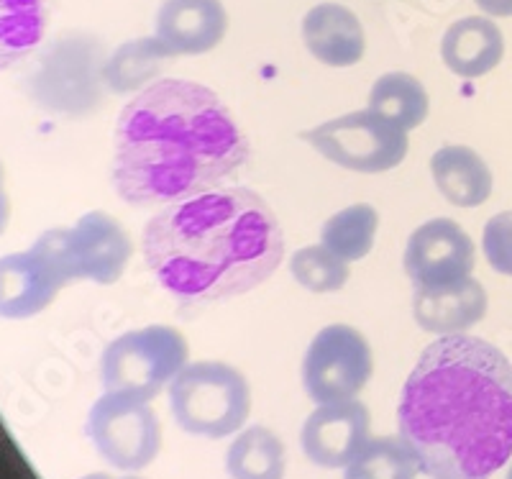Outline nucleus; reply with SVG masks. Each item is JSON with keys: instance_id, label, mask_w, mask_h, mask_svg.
Wrapping results in <instances>:
<instances>
[{"instance_id": "obj_10", "label": "nucleus", "mask_w": 512, "mask_h": 479, "mask_svg": "<svg viewBox=\"0 0 512 479\" xmlns=\"http://www.w3.org/2000/svg\"><path fill=\"white\" fill-rule=\"evenodd\" d=\"M372 415L359 400H338L323 403L308 415L300 433L305 456L315 467L341 469L349 467L369 441Z\"/></svg>"}, {"instance_id": "obj_30", "label": "nucleus", "mask_w": 512, "mask_h": 479, "mask_svg": "<svg viewBox=\"0 0 512 479\" xmlns=\"http://www.w3.org/2000/svg\"><path fill=\"white\" fill-rule=\"evenodd\" d=\"M505 479H512V467L507 469V477H505Z\"/></svg>"}, {"instance_id": "obj_9", "label": "nucleus", "mask_w": 512, "mask_h": 479, "mask_svg": "<svg viewBox=\"0 0 512 479\" xmlns=\"http://www.w3.org/2000/svg\"><path fill=\"white\" fill-rule=\"evenodd\" d=\"M402 264L415 290H441L472 277L477 252L472 236L459 223L431 218L410 234Z\"/></svg>"}, {"instance_id": "obj_17", "label": "nucleus", "mask_w": 512, "mask_h": 479, "mask_svg": "<svg viewBox=\"0 0 512 479\" xmlns=\"http://www.w3.org/2000/svg\"><path fill=\"white\" fill-rule=\"evenodd\" d=\"M438 193L456 208H477L492 195V170L479 152L464 144H448L431 157Z\"/></svg>"}, {"instance_id": "obj_29", "label": "nucleus", "mask_w": 512, "mask_h": 479, "mask_svg": "<svg viewBox=\"0 0 512 479\" xmlns=\"http://www.w3.org/2000/svg\"><path fill=\"white\" fill-rule=\"evenodd\" d=\"M82 479H113V477H108V474H88V477H82Z\"/></svg>"}, {"instance_id": "obj_6", "label": "nucleus", "mask_w": 512, "mask_h": 479, "mask_svg": "<svg viewBox=\"0 0 512 479\" xmlns=\"http://www.w3.org/2000/svg\"><path fill=\"white\" fill-rule=\"evenodd\" d=\"M303 141L331 164L361 175L395 170L405 162L410 149L408 131L397 129L395 123L384 121L369 108L303 131Z\"/></svg>"}, {"instance_id": "obj_27", "label": "nucleus", "mask_w": 512, "mask_h": 479, "mask_svg": "<svg viewBox=\"0 0 512 479\" xmlns=\"http://www.w3.org/2000/svg\"><path fill=\"white\" fill-rule=\"evenodd\" d=\"M482 13L495 18H510L512 16V0H474Z\"/></svg>"}, {"instance_id": "obj_14", "label": "nucleus", "mask_w": 512, "mask_h": 479, "mask_svg": "<svg viewBox=\"0 0 512 479\" xmlns=\"http://www.w3.org/2000/svg\"><path fill=\"white\" fill-rule=\"evenodd\" d=\"M75 246L82 277L98 285H113L123 277L134 246L126 228L105 211H90L77 221Z\"/></svg>"}, {"instance_id": "obj_12", "label": "nucleus", "mask_w": 512, "mask_h": 479, "mask_svg": "<svg viewBox=\"0 0 512 479\" xmlns=\"http://www.w3.org/2000/svg\"><path fill=\"white\" fill-rule=\"evenodd\" d=\"M62 282L36 252H18L0 259V318L24 321L54 303Z\"/></svg>"}, {"instance_id": "obj_25", "label": "nucleus", "mask_w": 512, "mask_h": 479, "mask_svg": "<svg viewBox=\"0 0 512 479\" xmlns=\"http://www.w3.org/2000/svg\"><path fill=\"white\" fill-rule=\"evenodd\" d=\"M31 252L39 254L49 269L54 272L59 282L70 285V282L85 280L82 277L80 259H77V246H75V231L72 228H49L36 239L31 246Z\"/></svg>"}, {"instance_id": "obj_21", "label": "nucleus", "mask_w": 512, "mask_h": 479, "mask_svg": "<svg viewBox=\"0 0 512 479\" xmlns=\"http://www.w3.org/2000/svg\"><path fill=\"white\" fill-rule=\"evenodd\" d=\"M47 31L44 0H0V72L29 57Z\"/></svg>"}, {"instance_id": "obj_26", "label": "nucleus", "mask_w": 512, "mask_h": 479, "mask_svg": "<svg viewBox=\"0 0 512 479\" xmlns=\"http://www.w3.org/2000/svg\"><path fill=\"white\" fill-rule=\"evenodd\" d=\"M482 249L489 267L500 275L512 277V211L492 216L484 226Z\"/></svg>"}, {"instance_id": "obj_23", "label": "nucleus", "mask_w": 512, "mask_h": 479, "mask_svg": "<svg viewBox=\"0 0 512 479\" xmlns=\"http://www.w3.org/2000/svg\"><path fill=\"white\" fill-rule=\"evenodd\" d=\"M420 464L400 436L369 439L351 459L344 479H418Z\"/></svg>"}, {"instance_id": "obj_4", "label": "nucleus", "mask_w": 512, "mask_h": 479, "mask_svg": "<svg viewBox=\"0 0 512 479\" xmlns=\"http://www.w3.org/2000/svg\"><path fill=\"white\" fill-rule=\"evenodd\" d=\"M169 413L190 436L226 439L244 428L251 413L249 380L226 362H187L169 382Z\"/></svg>"}, {"instance_id": "obj_3", "label": "nucleus", "mask_w": 512, "mask_h": 479, "mask_svg": "<svg viewBox=\"0 0 512 479\" xmlns=\"http://www.w3.org/2000/svg\"><path fill=\"white\" fill-rule=\"evenodd\" d=\"M146 267L180 305L203 308L251 293L285 259V231L249 187H218L164 205L141 236Z\"/></svg>"}, {"instance_id": "obj_15", "label": "nucleus", "mask_w": 512, "mask_h": 479, "mask_svg": "<svg viewBox=\"0 0 512 479\" xmlns=\"http://www.w3.org/2000/svg\"><path fill=\"white\" fill-rule=\"evenodd\" d=\"M308 52L326 67H354L367 52V36L356 13L338 3H320L303 18Z\"/></svg>"}, {"instance_id": "obj_24", "label": "nucleus", "mask_w": 512, "mask_h": 479, "mask_svg": "<svg viewBox=\"0 0 512 479\" xmlns=\"http://www.w3.org/2000/svg\"><path fill=\"white\" fill-rule=\"evenodd\" d=\"M290 275L297 285L310 290V293L326 295L344 290L351 277V269L349 262L338 259L323 244H313L292 254Z\"/></svg>"}, {"instance_id": "obj_11", "label": "nucleus", "mask_w": 512, "mask_h": 479, "mask_svg": "<svg viewBox=\"0 0 512 479\" xmlns=\"http://www.w3.org/2000/svg\"><path fill=\"white\" fill-rule=\"evenodd\" d=\"M228 31L221 0H164L157 11V39L175 57H198L216 49Z\"/></svg>"}, {"instance_id": "obj_19", "label": "nucleus", "mask_w": 512, "mask_h": 479, "mask_svg": "<svg viewBox=\"0 0 512 479\" xmlns=\"http://www.w3.org/2000/svg\"><path fill=\"white\" fill-rule=\"evenodd\" d=\"M285 469V444L267 426L244 428L226 451V472L231 479H285Z\"/></svg>"}, {"instance_id": "obj_28", "label": "nucleus", "mask_w": 512, "mask_h": 479, "mask_svg": "<svg viewBox=\"0 0 512 479\" xmlns=\"http://www.w3.org/2000/svg\"><path fill=\"white\" fill-rule=\"evenodd\" d=\"M8 218H11V203H8L6 190H3V164H0V234L6 231Z\"/></svg>"}, {"instance_id": "obj_8", "label": "nucleus", "mask_w": 512, "mask_h": 479, "mask_svg": "<svg viewBox=\"0 0 512 479\" xmlns=\"http://www.w3.org/2000/svg\"><path fill=\"white\" fill-rule=\"evenodd\" d=\"M374 359L367 336L346 323L320 328L303 359V387L315 405L354 400L372 380Z\"/></svg>"}, {"instance_id": "obj_16", "label": "nucleus", "mask_w": 512, "mask_h": 479, "mask_svg": "<svg viewBox=\"0 0 512 479\" xmlns=\"http://www.w3.org/2000/svg\"><path fill=\"white\" fill-rule=\"evenodd\" d=\"M505 57V36L495 21L466 16L448 26L441 41V59L448 70L464 80L489 75Z\"/></svg>"}, {"instance_id": "obj_7", "label": "nucleus", "mask_w": 512, "mask_h": 479, "mask_svg": "<svg viewBox=\"0 0 512 479\" xmlns=\"http://www.w3.org/2000/svg\"><path fill=\"white\" fill-rule=\"evenodd\" d=\"M88 436L105 462L121 472L149 467L162 449V426L149 400L105 392L88 413Z\"/></svg>"}, {"instance_id": "obj_5", "label": "nucleus", "mask_w": 512, "mask_h": 479, "mask_svg": "<svg viewBox=\"0 0 512 479\" xmlns=\"http://www.w3.org/2000/svg\"><path fill=\"white\" fill-rule=\"evenodd\" d=\"M187 359V339L172 326H146L121 333L100 357L103 390L152 400L185 369Z\"/></svg>"}, {"instance_id": "obj_13", "label": "nucleus", "mask_w": 512, "mask_h": 479, "mask_svg": "<svg viewBox=\"0 0 512 479\" xmlns=\"http://www.w3.org/2000/svg\"><path fill=\"white\" fill-rule=\"evenodd\" d=\"M487 308V290L474 277L441 290H415L413 295L415 323L433 336L466 333L487 316Z\"/></svg>"}, {"instance_id": "obj_2", "label": "nucleus", "mask_w": 512, "mask_h": 479, "mask_svg": "<svg viewBox=\"0 0 512 479\" xmlns=\"http://www.w3.org/2000/svg\"><path fill=\"white\" fill-rule=\"evenodd\" d=\"M249 154V139L213 90L167 77L118 116L113 187L128 205H172L223 187Z\"/></svg>"}, {"instance_id": "obj_31", "label": "nucleus", "mask_w": 512, "mask_h": 479, "mask_svg": "<svg viewBox=\"0 0 512 479\" xmlns=\"http://www.w3.org/2000/svg\"><path fill=\"white\" fill-rule=\"evenodd\" d=\"M121 479H141V477H121Z\"/></svg>"}, {"instance_id": "obj_20", "label": "nucleus", "mask_w": 512, "mask_h": 479, "mask_svg": "<svg viewBox=\"0 0 512 479\" xmlns=\"http://www.w3.org/2000/svg\"><path fill=\"white\" fill-rule=\"evenodd\" d=\"M369 111L410 134L428 118L431 100L418 77L408 72H387L369 90Z\"/></svg>"}, {"instance_id": "obj_22", "label": "nucleus", "mask_w": 512, "mask_h": 479, "mask_svg": "<svg viewBox=\"0 0 512 479\" xmlns=\"http://www.w3.org/2000/svg\"><path fill=\"white\" fill-rule=\"evenodd\" d=\"M379 231V213L369 203H354L333 213L320 228V244L344 262H361L372 252Z\"/></svg>"}, {"instance_id": "obj_1", "label": "nucleus", "mask_w": 512, "mask_h": 479, "mask_svg": "<svg viewBox=\"0 0 512 479\" xmlns=\"http://www.w3.org/2000/svg\"><path fill=\"white\" fill-rule=\"evenodd\" d=\"M400 439L431 479H489L512 456V364L477 336H438L397 405Z\"/></svg>"}, {"instance_id": "obj_18", "label": "nucleus", "mask_w": 512, "mask_h": 479, "mask_svg": "<svg viewBox=\"0 0 512 479\" xmlns=\"http://www.w3.org/2000/svg\"><path fill=\"white\" fill-rule=\"evenodd\" d=\"M175 54L164 47L157 36H141V39L126 41L103 65L105 88L116 95H139L149 85L157 82L169 59Z\"/></svg>"}]
</instances>
